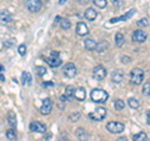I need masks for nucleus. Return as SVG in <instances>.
Wrapping results in <instances>:
<instances>
[{"mask_svg": "<svg viewBox=\"0 0 150 141\" xmlns=\"http://www.w3.org/2000/svg\"><path fill=\"white\" fill-rule=\"evenodd\" d=\"M90 97L96 104H104V102H106L108 99H109V94L105 90H103V89H94L90 92Z\"/></svg>", "mask_w": 150, "mask_h": 141, "instance_id": "nucleus-1", "label": "nucleus"}, {"mask_svg": "<svg viewBox=\"0 0 150 141\" xmlns=\"http://www.w3.org/2000/svg\"><path fill=\"white\" fill-rule=\"evenodd\" d=\"M130 81L133 85H140L144 81V71L140 68H134L130 71Z\"/></svg>", "mask_w": 150, "mask_h": 141, "instance_id": "nucleus-2", "label": "nucleus"}, {"mask_svg": "<svg viewBox=\"0 0 150 141\" xmlns=\"http://www.w3.org/2000/svg\"><path fill=\"white\" fill-rule=\"evenodd\" d=\"M106 130L111 134H121L125 130V125L118 121H109L106 124Z\"/></svg>", "mask_w": 150, "mask_h": 141, "instance_id": "nucleus-3", "label": "nucleus"}, {"mask_svg": "<svg viewBox=\"0 0 150 141\" xmlns=\"http://www.w3.org/2000/svg\"><path fill=\"white\" fill-rule=\"evenodd\" d=\"M46 63H48L51 68H58L62 65V59L59 56V53L58 51H51V54L49 58H46Z\"/></svg>", "mask_w": 150, "mask_h": 141, "instance_id": "nucleus-4", "label": "nucleus"}, {"mask_svg": "<svg viewBox=\"0 0 150 141\" xmlns=\"http://www.w3.org/2000/svg\"><path fill=\"white\" fill-rule=\"evenodd\" d=\"M106 116V109L105 107H98L95 111H93L89 114V117L93 120V121H101L104 120Z\"/></svg>", "mask_w": 150, "mask_h": 141, "instance_id": "nucleus-5", "label": "nucleus"}, {"mask_svg": "<svg viewBox=\"0 0 150 141\" xmlns=\"http://www.w3.org/2000/svg\"><path fill=\"white\" fill-rule=\"evenodd\" d=\"M41 1L40 0H25V8L31 13H38L41 9Z\"/></svg>", "mask_w": 150, "mask_h": 141, "instance_id": "nucleus-6", "label": "nucleus"}, {"mask_svg": "<svg viewBox=\"0 0 150 141\" xmlns=\"http://www.w3.org/2000/svg\"><path fill=\"white\" fill-rule=\"evenodd\" d=\"M106 69L103 66V65H96L95 68H94L93 70V76L95 78L96 80H103V79H105L106 78Z\"/></svg>", "mask_w": 150, "mask_h": 141, "instance_id": "nucleus-7", "label": "nucleus"}, {"mask_svg": "<svg viewBox=\"0 0 150 141\" xmlns=\"http://www.w3.org/2000/svg\"><path fill=\"white\" fill-rule=\"evenodd\" d=\"M29 128H30V131H33V133H38V134L46 133V126L43 123H40V121H33Z\"/></svg>", "mask_w": 150, "mask_h": 141, "instance_id": "nucleus-8", "label": "nucleus"}, {"mask_svg": "<svg viewBox=\"0 0 150 141\" xmlns=\"http://www.w3.org/2000/svg\"><path fill=\"white\" fill-rule=\"evenodd\" d=\"M131 37H133V41H135V43H138V44H142L148 39V35H146V32L143 30H135L133 32V35H131Z\"/></svg>", "mask_w": 150, "mask_h": 141, "instance_id": "nucleus-9", "label": "nucleus"}, {"mask_svg": "<svg viewBox=\"0 0 150 141\" xmlns=\"http://www.w3.org/2000/svg\"><path fill=\"white\" fill-rule=\"evenodd\" d=\"M51 110H53V101L50 100L49 97H46L43 100V104H41L40 106V111H41V114H44V115H49Z\"/></svg>", "mask_w": 150, "mask_h": 141, "instance_id": "nucleus-10", "label": "nucleus"}, {"mask_svg": "<svg viewBox=\"0 0 150 141\" xmlns=\"http://www.w3.org/2000/svg\"><path fill=\"white\" fill-rule=\"evenodd\" d=\"M63 71H64V75H65L67 78H74L75 75H76L78 70H76V66H75L73 63H68V64L64 66Z\"/></svg>", "mask_w": 150, "mask_h": 141, "instance_id": "nucleus-11", "label": "nucleus"}, {"mask_svg": "<svg viewBox=\"0 0 150 141\" xmlns=\"http://www.w3.org/2000/svg\"><path fill=\"white\" fill-rule=\"evenodd\" d=\"M137 11L135 9H130V10L126 13V14H124V15H121V16H118V18H112V19H110V23L111 24H115V23H119V21H126L128 19H130L131 16L134 15V13Z\"/></svg>", "mask_w": 150, "mask_h": 141, "instance_id": "nucleus-12", "label": "nucleus"}, {"mask_svg": "<svg viewBox=\"0 0 150 141\" xmlns=\"http://www.w3.org/2000/svg\"><path fill=\"white\" fill-rule=\"evenodd\" d=\"M123 79H124V73L121 71L120 69H116V70L112 71V74H111V81L114 84H120L121 81H123Z\"/></svg>", "mask_w": 150, "mask_h": 141, "instance_id": "nucleus-13", "label": "nucleus"}, {"mask_svg": "<svg viewBox=\"0 0 150 141\" xmlns=\"http://www.w3.org/2000/svg\"><path fill=\"white\" fill-rule=\"evenodd\" d=\"M76 34L79 36H86L89 34V27L85 25V23L79 21L76 24Z\"/></svg>", "mask_w": 150, "mask_h": 141, "instance_id": "nucleus-14", "label": "nucleus"}, {"mask_svg": "<svg viewBox=\"0 0 150 141\" xmlns=\"http://www.w3.org/2000/svg\"><path fill=\"white\" fill-rule=\"evenodd\" d=\"M75 136L79 141H88L89 140V134L86 133V130H84L83 128H79L75 130Z\"/></svg>", "mask_w": 150, "mask_h": 141, "instance_id": "nucleus-15", "label": "nucleus"}, {"mask_svg": "<svg viewBox=\"0 0 150 141\" xmlns=\"http://www.w3.org/2000/svg\"><path fill=\"white\" fill-rule=\"evenodd\" d=\"M74 97L79 101H84L86 99V90L84 87H78L74 92Z\"/></svg>", "mask_w": 150, "mask_h": 141, "instance_id": "nucleus-16", "label": "nucleus"}, {"mask_svg": "<svg viewBox=\"0 0 150 141\" xmlns=\"http://www.w3.org/2000/svg\"><path fill=\"white\" fill-rule=\"evenodd\" d=\"M85 19H88L89 21H93V20H95L96 16H98V13L95 11V9L94 8H88L86 10H85Z\"/></svg>", "mask_w": 150, "mask_h": 141, "instance_id": "nucleus-17", "label": "nucleus"}, {"mask_svg": "<svg viewBox=\"0 0 150 141\" xmlns=\"http://www.w3.org/2000/svg\"><path fill=\"white\" fill-rule=\"evenodd\" d=\"M96 45H98V43H96V41H94L93 39H86L85 41H84V46H85V49L89 50V51L95 50Z\"/></svg>", "mask_w": 150, "mask_h": 141, "instance_id": "nucleus-18", "label": "nucleus"}, {"mask_svg": "<svg viewBox=\"0 0 150 141\" xmlns=\"http://www.w3.org/2000/svg\"><path fill=\"white\" fill-rule=\"evenodd\" d=\"M13 18L9 11H0V23H11Z\"/></svg>", "mask_w": 150, "mask_h": 141, "instance_id": "nucleus-19", "label": "nucleus"}, {"mask_svg": "<svg viewBox=\"0 0 150 141\" xmlns=\"http://www.w3.org/2000/svg\"><path fill=\"white\" fill-rule=\"evenodd\" d=\"M31 81H33L31 75L28 71H24L21 74V84L23 85H31Z\"/></svg>", "mask_w": 150, "mask_h": 141, "instance_id": "nucleus-20", "label": "nucleus"}, {"mask_svg": "<svg viewBox=\"0 0 150 141\" xmlns=\"http://www.w3.org/2000/svg\"><path fill=\"white\" fill-rule=\"evenodd\" d=\"M124 43H125L124 35L121 34V32H116L115 34V45L118 46V48H121V46L124 45Z\"/></svg>", "mask_w": 150, "mask_h": 141, "instance_id": "nucleus-21", "label": "nucleus"}, {"mask_svg": "<svg viewBox=\"0 0 150 141\" xmlns=\"http://www.w3.org/2000/svg\"><path fill=\"white\" fill-rule=\"evenodd\" d=\"M133 140L134 141H149V137H148V135L145 134L144 131H140V133L135 134L133 136Z\"/></svg>", "mask_w": 150, "mask_h": 141, "instance_id": "nucleus-22", "label": "nucleus"}, {"mask_svg": "<svg viewBox=\"0 0 150 141\" xmlns=\"http://www.w3.org/2000/svg\"><path fill=\"white\" fill-rule=\"evenodd\" d=\"M8 123L11 128H16V116L13 111H9V114H8Z\"/></svg>", "mask_w": 150, "mask_h": 141, "instance_id": "nucleus-23", "label": "nucleus"}, {"mask_svg": "<svg viewBox=\"0 0 150 141\" xmlns=\"http://www.w3.org/2000/svg\"><path fill=\"white\" fill-rule=\"evenodd\" d=\"M74 92H75L74 86H71V85L67 86V89H65V97L68 99V101L71 100V99H74Z\"/></svg>", "mask_w": 150, "mask_h": 141, "instance_id": "nucleus-24", "label": "nucleus"}, {"mask_svg": "<svg viewBox=\"0 0 150 141\" xmlns=\"http://www.w3.org/2000/svg\"><path fill=\"white\" fill-rule=\"evenodd\" d=\"M128 105L131 107V109H139L140 107V101L138 100V99H135V97H130L128 100Z\"/></svg>", "mask_w": 150, "mask_h": 141, "instance_id": "nucleus-25", "label": "nucleus"}, {"mask_svg": "<svg viewBox=\"0 0 150 141\" xmlns=\"http://www.w3.org/2000/svg\"><path fill=\"white\" fill-rule=\"evenodd\" d=\"M114 107H115V110L121 111L125 107V101H123L121 99H118V100H115V102H114Z\"/></svg>", "mask_w": 150, "mask_h": 141, "instance_id": "nucleus-26", "label": "nucleus"}, {"mask_svg": "<svg viewBox=\"0 0 150 141\" xmlns=\"http://www.w3.org/2000/svg\"><path fill=\"white\" fill-rule=\"evenodd\" d=\"M60 26H62V29H64V30H69L70 27H71V23H70L68 19H62Z\"/></svg>", "mask_w": 150, "mask_h": 141, "instance_id": "nucleus-27", "label": "nucleus"}, {"mask_svg": "<svg viewBox=\"0 0 150 141\" xmlns=\"http://www.w3.org/2000/svg\"><path fill=\"white\" fill-rule=\"evenodd\" d=\"M143 95L150 96V81H145L144 86H143Z\"/></svg>", "mask_w": 150, "mask_h": 141, "instance_id": "nucleus-28", "label": "nucleus"}, {"mask_svg": "<svg viewBox=\"0 0 150 141\" xmlns=\"http://www.w3.org/2000/svg\"><path fill=\"white\" fill-rule=\"evenodd\" d=\"M93 3L95 4L98 8H100V9H104V8L108 5V1H106V0H93Z\"/></svg>", "mask_w": 150, "mask_h": 141, "instance_id": "nucleus-29", "label": "nucleus"}, {"mask_svg": "<svg viewBox=\"0 0 150 141\" xmlns=\"http://www.w3.org/2000/svg\"><path fill=\"white\" fill-rule=\"evenodd\" d=\"M6 137H8V140L14 141V140L16 139V134H15V131H14L13 129H9V130L6 131Z\"/></svg>", "mask_w": 150, "mask_h": 141, "instance_id": "nucleus-30", "label": "nucleus"}, {"mask_svg": "<svg viewBox=\"0 0 150 141\" xmlns=\"http://www.w3.org/2000/svg\"><path fill=\"white\" fill-rule=\"evenodd\" d=\"M108 46H109V45H108L106 41H103V43L96 45V49H98L99 53H103V51H105V49H108Z\"/></svg>", "mask_w": 150, "mask_h": 141, "instance_id": "nucleus-31", "label": "nucleus"}, {"mask_svg": "<svg viewBox=\"0 0 150 141\" xmlns=\"http://www.w3.org/2000/svg\"><path fill=\"white\" fill-rule=\"evenodd\" d=\"M35 71L39 76H43V75L46 74V69L44 66H35Z\"/></svg>", "mask_w": 150, "mask_h": 141, "instance_id": "nucleus-32", "label": "nucleus"}, {"mask_svg": "<svg viewBox=\"0 0 150 141\" xmlns=\"http://www.w3.org/2000/svg\"><path fill=\"white\" fill-rule=\"evenodd\" d=\"M18 51H19V54H20L21 56H24V55L26 54V46H25V44H21V45H19Z\"/></svg>", "mask_w": 150, "mask_h": 141, "instance_id": "nucleus-33", "label": "nucleus"}, {"mask_svg": "<svg viewBox=\"0 0 150 141\" xmlns=\"http://www.w3.org/2000/svg\"><path fill=\"white\" fill-rule=\"evenodd\" d=\"M79 117H80V114H79V112H76V114H71L69 116V120L70 121H75V120H78Z\"/></svg>", "mask_w": 150, "mask_h": 141, "instance_id": "nucleus-34", "label": "nucleus"}, {"mask_svg": "<svg viewBox=\"0 0 150 141\" xmlns=\"http://www.w3.org/2000/svg\"><path fill=\"white\" fill-rule=\"evenodd\" d=\"M137 24H138V26H146L148 25V20L146 19H140Z\"/></svg>", "mask_w": 150, "mask_h": 141, "instance_id": "nucleus-35", "label": "nucleus"}, {"mask_svg": "<svg viewBox=\"0 0 150 141\" xmlns=\"http://www.w3.org/2000/svg\"><path fill=\"white\" fill-rule=\"evenodd\" d=\"M146 123L148 125H150V110L146 111Z\"/></svg>", "mask_w": 150, "mask_h": 141, "instance_id": "nucleus-36", "label": "nucleus"}, {"mask_svg": "<svg viewBox=\"0 0 150 141\" xmlns=\"http://www.w3.org/2000/svg\"><path fill=\"white\" fill-rule=\"evenodd\" d=\"M121 60H123V63H124V64H128V63H130V61H129L130 59H129V58H125V56H123V58H121Z\"/></svg>", "mask_w": 150, "mask_h": 141, "instance_id": "nucleus-37", "label": "nucleus"}, {"mask_svg": "<svg viewBox=\"0 0 150 141\" xmlns=\"http://www.w3.org/2000/svg\"><path fill=\"white\" fill-rule=\"evenodd\" d=\"M116 141H128V139H126V137H119Z\"/></svg>", "mask_w": 150, "mask_h": 141, "instance_id": "nucleus-38", "label": "nucleus"}, {"mask_svg": "<svg viewBox=\"0 0 150 141\" xmlns=\"http://www.w3.org/2000/svg\"><path fill=\"white\" fill-rule=\"evenodd\" d=\"M53 85V82H44V86H51Z\"/></svg>", "mask_w": 150, "mask_h": 141, "instance_id": "nucleus-39", "label": "nucleus"}, {"mask_svg": "<svg viewBox=\"0 0 150 141\" xmlns=\"http://www.w3.org/2000/svg\"><path fill=\"white\" fill-rule=\"evenodd\" d=\"M65 3H67V0H59V4H60V5H63V4H65Z\"/></svg>", "mask_w": 150, "mask_h": 141, "instance_id": "nucleus-40", "label": "nucleus"}]
</instances>
